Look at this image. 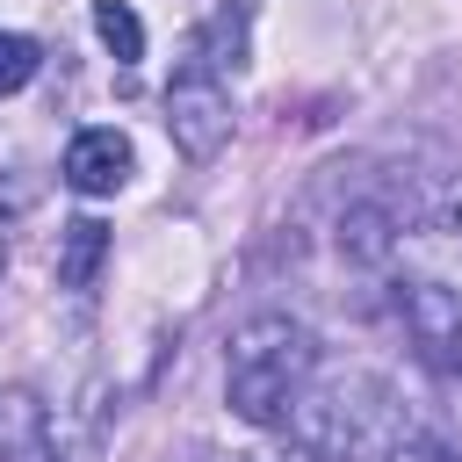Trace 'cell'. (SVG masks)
<instances>
[{
  "instance_id": "obj_1",
  "label": "cell",
  "mask_w": 462,
  "mask_h": 462,
  "mask_svg": "<svg viewBox=\"0 0 462 462\" xmlns=\"http://www.w3.org/2000/svg\"><path fill=\"white\" fill-rule=\"evenodd\" d=\"M282 433L310 462H462L375 368H318L310 390L289 404Z\"/></svg>"
},
{
  "instance_id": "obj_2",
  "label": "cell",
  "mask_w": 462,
  "mask_h": 462,
  "mask_svg": "<svg viewBox=\"0 0 462 462\" xmlns=\"http://www.w3.org/2000/svg\"><path fill=\"white\" fill-rule=\"evenodd\" d=\"M325 368L318 354V332L289 310H260L231 332L224 346V404L245 419V426H282L289 404L310 390V375Z\"/></svg>"
},
{
  "instance_id": "obj_3",
  "label": "cell",
  "mask_w": 462,
  "mask_h": 462,
  "mask_svg": "<svg viewBox=\"0 0 462 462\" xmlns=\"http://www.w3.org/2000/svg\"><path fill=\"white\" fill-rule=\"evenodd\" d=\"M231 123H238L231 87H224L202 58H188V65L166 79V137H173V152L202 166V159H217V152L231 144Z\"/></svg>"
},
{
  "instance_id": "obj_4",
  "label": "cell",
  "mask_w": 462,
  "mask_h": 462,
  "mask_svg": "<svg viewBox=\"0 0 462 462\" xmlns=\"http://www.w3.org/2000/svg\"><path fill=\"white\" fill-rule=\"evenodd\" d=\"M397 318H404V332L419 339L426 361H440V368L462 375V296L448 282H433V274L397 282Z\"/></svg>"
},
{
  "instance_id": "obj_5",
  "label": "cell",
  "mask_w": 462,
  "mask_h": 462,
  "mask_svg": "<svg viewBox=\"0 0 462 462\" xmlns=\"http://www.w3.org/2000/svg\"><path fill=\"white\" fill-rule=\"evenodd\" d=\"M130 166H137V152H130L123 130H79V137L65 144V180H72L79 195H116V188L130 180Z\"/></svg>"
},
{
  "instance_id": "obj_6",
  "label": "cell",
  "mask_w": 462,
  "mask_h": 462,
  "mask_svg": "<svg viewBox=\"0 0 462 462\" xmlns=\"http://www.w3.org/2000/svg\"><path fill=\"white\" fill-rule=\"evenodd\" d=\"M245 51H253V0H217V14L195 29L188 58H202L224 79V72H245Z\"/></svg>"
},
{
  "instance_id": "obj_7",
  "label": "cell",
  "mask_w": 462,
  "mask_h": 462,
  "mask_svg": "<svg viewBox=\"0 0 462 462\" xmlns=\"http://www.w3.org/2000/svg\"><path fill=\"white\" fill-rule=\"evenodd\" d=\"M390 253H397V217H390L383 202H346V209H339V260H354V267H390Z\"/></svg>"
},
{
  "instance_id": "obj_8",
  "label": "cell",
  "mask_w": 462,
  "mask_h": 462,
  "mask_svg": "<svg viewBox=\"0 0 462 462\" xmlns=\"http://www.w3.org/2000/svg\"><path fill=\"white\" fill-rule=\"evenodd\" d=\"M101 260H108V224H101V217H72V224L58 231V282H65V289H94Z\"/></svg>"
},
{
  "instance_id": "obj_9",
  "label": "cell",
  "mask_w": 462,
  "mask_h": 462,
  "mask_svg": "<svg viewBox=\"0 0 462 462\" xmlns=\"http://www.w3.org/2000/svg\"><path fill=\"white\" fill-rule=\"evenodd\" d=\"M94 36L108 43L116 65H137V58H144V22H137L130 0H94Z\"/></svg>"
},
{
  "instance_id": "obj_10",
  "label": "cell",
  "mask_w": 462,
  "mask_h": 462,
  "mask_svg": "<svg viewBox=\"0 0 462 462\" xmlns=\"http://www.w3.org/2000/svg\"><path fill=\"white\" fill-rule=\"evenodd\" d=\"M36 65H43L36 36H22V29H0V101H7V94H22V87L36 79Z\"/></svg>"
},
{
  "instance_id": "obj_11",
  "label": "cell",
  "mask_w": 462,
  "mask_h": 462,
  "mask_svg": "<svg viewBox=\"0 0 462 462\" xmlns=\"http://www.w3.org/2000/svg\"><path fill=\"white\" fill-rule=\"evenodd\" d=\"M426 217H433V231H440V238H455V245H462V173H455V180H440V188L426 195Z\"/></svg>"
}]
</instances>
